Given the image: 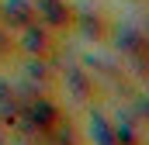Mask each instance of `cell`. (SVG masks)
Returning a JSON list of instances; mask_svg holds the SVG:
<instances>
[{"mask_svg":"<svg viewBox=\"0 0 149 145\" xmlns=\"http://www.w3.org/2000/svg\"><path fill=\"white\" fill-rule=\"evenodd\" d=\"M21 35V52H28L31 59H49V62H59V52H63V31H56V28H49V24H28V28H21L17 31Z\"/></svg>","mask_w":149,"mask_h":145,"instance_id":"6da1fadb","label":"cell"},{"mask_svg":"<svg viewBox=\"0 0 149 145\" xmlns=\"http://www.w3.org/2000/svg\"><path fill=\"white\" fill-rule=\"evenodd\" d=\"M73 31H83V35L94 38V41H104L114 31V21H111V14L101 10V7H76Z\"/></svg>","mask_w":149,"mask_h":145,"instance_id":"7a4b0ae2","label":"cell"},{"mask_svg":"<svg viewBox=\"0 0 149 145\" xmlns=\"http://www.w3.org/2000/svg\"><path fill=\"white\" fill-rule=\"evenodd\" d=\"M35 21H38L35 0H0V24L7 31H21Z\"/></svg>","mask_w":149,"mask_h":145,"instance_id":"3957f363","label":"cell"},{"mask_svg":"<svg viewBox=\"0 0 149 145\" xmlns=\"http://www.w3.org/2000/svg\"><path fill=\"white\" fill-rule=\"evenodd\" d=\"M66 86H70V93H73L76 100H83V104H90L97 97V79H94L90 66H70L66 69Z\"/></svg>","mask_w":149,"mask_h":145,"instance_id":"277c9868","label":"cell"}]
</instances>
